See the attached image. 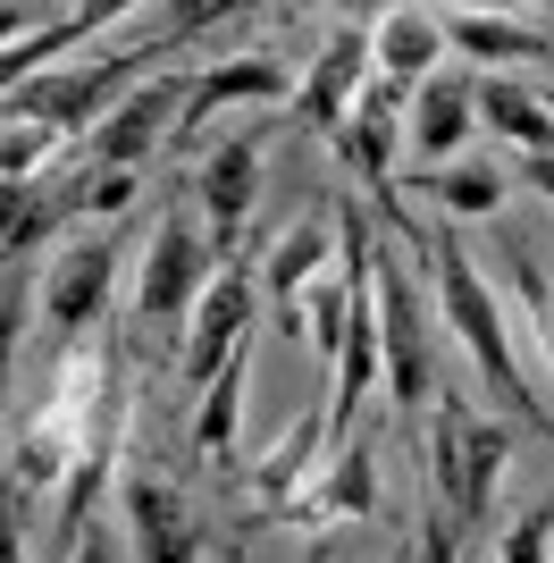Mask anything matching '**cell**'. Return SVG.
Masks as SVG:
<instances>
[{"mask_svg":"<svg viewBox=\"0 0 554 563\" xmlns=\"http://www.w3.org/2000/svg\"><path fill=\"white\" fill-rule=\"evenodd\" d=\"M412 186L437 194L454 219H487V211H505L512 177H505V168H487V161H470V168H412Z\"/></svg>","mask_w":554,"mask_h":563,"instance_id":"obj_23","label":"cell"},{"mask_svg":"<svg viewBox=\"0 0 554 563\" xmlns=\"http://www.w3.org/2000/svg\"><path fill=\"white\" fill-rule=\"evenodd\" d=\"M253 286H261V269H253V244L219 269V278L202 286V303H193V329H185V353H177V371L193 378V387H210V378L228 371V353L244 345V329H253Z\"/></svg>","mask_w":554,"mask_h":563,"instance_id":"obj_10","label":"cell"},{"mask_svg":"<svg viewBox=\"0 0 554 563\" xmlns=\"http://www.w3.org/2000/svg\"><path fill=\"white\" fill-rule=\"evenodd\" d=\"M345 278H328V286H311V295H302V329H311V345H320V362L328 371H336V362H345Z\"/></svg>","mask_w":554,"mask_h":563,"instance_id":"obj_24","label":"cell"},{"mask_svg":"<svg viewBox=\"0 0 554 563\" xmlns=\"http://www.w3.org/2000/svg\"><path fill=\"white\" fill-rule=\"evenodd\" d=\"M126 202H135V177H92V186H85V211H92V219L126 211Z\"/></svg>","mask_w":554,"mask_h":563,"instance_id":"obj_27","label":"cell"},{"mask_svg":"<svg viewBox=\"0 0 554 563\" xmlns=\"http://www.w3.org/2000/svg\"><path fill=\"white\" fill-rule=\"evenodd\" d=\"M302 76L277 59V51H235V59H219V68H193L185 76V118H177V143H193V126H202L210 110H228V101H295Z\"/></svg>","mask_w":554,"mask_h":563,"instance_id":"obj_14","label":"cell"},{"mask_svg":"<svg viewBox=\"0 0 554 563\" xmlns=\"http://www.w3.org/2000/svg\"><path fill=\"white\" fill-rule=\"evenodd\" d=\"M437 34L470 59H546L554 34H530L521 18H496V9H437Z\"/></svg>","mask_w":554,"mask_h":563,"instance_id":"obj_22","label":"cell"},{"mask_svg":"<svg viewBox=\"0 0 554 563\" xmlns=\"http://www.w3.org/2000/svg\"><path fill=\"white\" fill-rule=\"evenodd\" d=\"M437 9H378L369 18V59H378V76L387 85H412V76H437Z\"/></svg>","mask_w":554,"mask_h":563,"instance_id":"obj_18","label":"cell"},{"mask_svg":"<svg viewBox=\"0 0 554 563\" xmlns=\"http://www.w3.org/2000/svg\"><path fill=\"white\" fill-rule=\"evenodd\" d=\"M85 186H92V177H85V161H76V152L51 168V177L0 186V261L18 269V261L43 244V235H59L68 219H85Z\"/></svg>","mask_w":554,"mask_h":563,"instance_id":"obj_12","label":"cell"},{"mask_svg":"<svg viewBox=\"0 0 554 563\" xmlns=\"http://www.w3.org/2000/svg\"><path fill=\"white\" fill-rule=\"evenodd\" d=\"M68 563H118V547L110 539H101V530H85V547H76V555Z\"/></svg>","mask_w":554,"mask_h":563,"instance_id":"obj_32","label":"cell"},{"mask_svg":"<svg viewBox=\"0 0 554 563\" xmlns=\"http://www.w3.org/2000/svg\"><path fill=\"white\" fill-rule=\"evenodd\" d=\"M253 194H261V135H235V143H219V152H202V168H193V202H202V235H210V261H219V269L244 253Z\"/></svg>","mask_w":554,"mask_h":563,"instance_id":"obj_11","label":"cell"},{"mask_svg":"<svg viewBox=\"0 0 554 563\" xmlns=\"http://www.w3.org/2000/svg\"><path fill=\"white\" fill-rule=\"evenodd\" d=\"M369 514H378V446L345 438L320 479H302V496H286L261 521H277V530H345V521H369ZM261 521H244V530H261Z\"/></svg>","mask_w":554,"mask_h":563,"instance_id":"obj_9","label":"cell"},{"mask_svg":"<svg viewBox=\"0 0 554 563\" xmlns=\"http://www.w3.org/2000/svg\"><path fill=\"white\" fill-rule=\"evenodd\" d=\"M320 454H328V404H311V412L286 429V446H277L269 463L253 471V496H261L253 521H261V514H277L286 496H302V479H311V463H320Z\"/></svg>","mask_w":554,"mask_h":563,"instance_id":"obj_20","label":"cell"},{"mask_svg":"<svg viewBox=\"0 0 554 563\" xmlns=\"http://www.w3.org/2000/svg\"><path fill=\"white\" fill-rule=\"evenodd\" d=\"M387 563H420V539H412V530H395V547H387Z\"/></svg>","mask_w":554,"mask_h":563,"instance_id":"obj_33","label":"cell"},{"mask_svg":"<svg viewBox=\"0 0 554 563\" xmlns=\"http://www.w3.org/2000/svg\"><path fill=\"white\" fill-rule=\"evenodd\" d=\"M345 555V530H311V547H302V563H336Z\"/></svg>","mask_w":554,"mask_h":563,"instance_id":"obj_31","label":"cell"},{"mask_svg":"<svg viewBox=\"0 0 554 563\" xmlns=\"http://www.w3.org/2000/svg\"><path fill=\"white\" fill-rule=\"evenodd\" d=\"M470 118H479V126H496L505 143H521V161H554V110H546V93H530V85L479 76Z\"/></svg>","mask_w":554,"mask_h":563,"instance_id":"obj_19","label":"cell"},{"mask_svg":"<svg viewBox=\"0 0 554 563\" xmlns=\"http://www.w3.org/2000/svg\"><path fill=\"white\" fill-rule=\"evenodd\" d=\"M210 286V235L185 202H160L152 219V244H143V278H135V329H177L193 320Z\"/></svg>","mask_w":554,"mask_h":563,"instance_id":"obj_5","label":"cell"},{"mask_svg":"<svg viewBox=\"0 0 554 563\" xmlns=\"http://www.w3.org/2000/svg\"><path fill=\"white\" fill-rule=\"evenodd\" d=\"M51 18H34V9H18V0H9V9H0V51L9 43H25V34H43Z\"/></svg>","mask_w":554,"mask_h":563,"instance_id":"obj_29","label":"cell"},{"mask_svg":"<svg viewBox=\"0 0 554 563\" xmlns=\"http://www.w3.org/2000/svg\"><path fill=\"white\" fill-rule=\"evenodd\" d=\"M118 18H126L118 0H92V9H51V25H43V34H25V43H9V51H0V93H18V85L51 76V59H59V51H76L85 34H101V25H118Z\"/></svg>","mask_w":554,"mask_h":563,"instance_id":"obj_17","label":"cell"},{"mask_svg":"<svg viewBox=\"0 0 554 563\" xmlns=\"http://www.w3.org/2000/svg\"><path fill=\"white\" fill-rule=\"evenodd\" d=\"M18 488H9V479H0V563H25V530H18Z\"/></svg>","mask_w":554,"mask_h":563,"instance_id":"obj_28","label":"cell"},{"mask_svg":"<svg viewBox=\"0 0 554 563\" xmlns=\"http://www.w3.org/2000/svg\"><path fill=\"white\" fill-rule=\"evenodd\" d=\"M25 278L9 269V286H0V421H9V378H18V345H25Z\"/></svg>","mask_w":554,"mask_h":563,"instance_id":"obj_26","label":"cell"},{"mask_svg":"<svg viewBox=\"0 0 554 563\" xmlns=\"http://www.w3.org/2000/svg\"><path fill=\"white\" fill-rule=\"evenodd\" d=\"M470 93H479L470 68L420 76V93H412V152H420V168H445L462 152V135H470Z\"/></svg>","mask_w":554,"mask_h":563,"instance_id":"obj_15","label":"cell"},{"mask_svg":"<svg viewBox=\"0 0 554 563\" xmlns=\"http://www.w3.org/2000/svg\"><path fill=\"white\" fill-rule=\"evenodd\" d=\"M512 177H521L530 194H546V202H554V161H512Z\"/></svg>","mask_w":554,"mask_h":563,"instance_id":"obj_30","label":"cell"},{"mask_svg":"<svg viewBox=\"0 0 554 563\" xmlns=\"http://www.w3.org/2000/svg\"><path fill=\"white\" fill-rule=\"evenodd\" d=\"M420 253H429L437 303H445V320H454V336L470 345V362H479L487 396H496V412H505L512 429H546V396H530L521 353H512V336H505V303H496V295H487V278L470 269L462 235H454V228H420Z\"/></svg>","mask_w":554,"mask_h":563,"instance_id":"obj_1","label":"cell"},{"mask_svg":"<svg viewBox=\"0 0 554 563\" xmlns=\"http://www.w3.org/2000/svg\"><path fill=\"white\" fill-rule=\"evenodd\" d=\"M118 505H126L135 563H202L210 547H235V539H219V530L193 514V496H185L177 479H160L152 463H126V471H118Z\"/></svg>","mask_w":554,"mask_h":563,"instance_id":"obj_6","label":"cell"},{"mask_svg":"<svg viewBox=\"0 0 554 563\" xmlns=\"http://www.w3.org/2000/svg\"><path fill=\"white\" fill-rule=\"evenodd\" d=\"M378 378L395 396V421H420L437 404V353H429V311L412 295V269L378 253Z\"/></svg>","mask_w":554,"mask_h":563,"instance_id":"obj_4","label":"cell"},{"mask_svg":"<svg viewBox=\"0 0 554 563\" xmlns=\"http://www.w3.org/2000/svg\"><path fill=\"white\" fill-rule=\"evenodd\" d=\"M546 110H554V93H546Z\"/></svg>","mask_w":554,"mask_h":563,"instance_id":"obj_35","label":"cell"},{"mask_svg":"<svg viewBox=\"0 0 554 563\" xmlns=\"http://www.w3.org/2000/svg\"><path fill=\"white\" fill-rule=\"evenodd\" d=\"M496 547H505V563H554V496H538L521 521H505Z\"/></svg>","mask_w":554,"mask_h":563,"instance_id":"obj_25","label":"cell"},{"mask_svg":"<svg viewBox=\"0 0 554 563\" xmlns=\"http://www.w3.org/2000/svg\"><path fill=\"white\" fill-rule=\"evenodd\" d=\"M177 118H185V76H143L126 101H110V118L85 135V168L101 177H135L160 143H177Z\"/></svg>","mask_w":554,"mask_h":563,"instance_id":"obj_7","label":"cell"},{"mask_svg":"<svg viewBox=\"0 0 554 563\" xmlns=\"http://www.w3.org/2000/svg\"><path fill=\"white\" fill-rule=\"evenodd\" d=\"M546 25H554V9H546Z\"/></svg>","mask_w":554,"mask_h":563,"instance_id":"obj_34","label":"cell"},{"mask_svg":"<svg viewBox=\"0 0 554 563\" xmlns=\"http://www.w3.org/2000/svg\"><path fill=\"white\" fill-rule=\"evenodd\" d=\"M244 371H253V345H235V353H228V371H219V378L202 387V412H193V429H185V438H193V454H202V463H219V471L235 463V421H244Z\"/></svg>","mask_w":554,"mask_h":563,"instance_id":"obj_21","label":"cell"},{"mask_svg":"<svg viewBox=\"0 0 554 563\" xmlns=\"http://www.w3.org/2000/svg\"><path fill=\"white\" fill-rule=\"evenodd\" d=\"M512 463V421L505 412H479L470 396L437 387V438L420 454V488L445 505L462 539H487L496 530V479Z\"/></svg>","mask_w":554,"mask_h":563,"instance_id":"obj_2","label":"cell"},{"mask_svg":"<svg viewBox=\"0 0 554 563\" xmlns=\"http://www.w3.org/2000/svg\"><path fill=\"white\" fill-rule=\"evenodd\" d=\"M362 68H369V18H345V25L320 43V59L302 68V85H295V126H311V135L336 143L353 93H362Z\"/></svg>","mask_w":554,"mask_h":563,"instance_id":"obj_13","label":"cell"},{"mask_svg":"<svg viewBox=\"0 0 554 563\" xmlns=\"http://www.w3.org/2000/svg\"><path fill=\"white\" fill-rule=\"evenodd\" d=\"M328 244H336V228H328V211H311V219L286 228V244H277L269 261H261V286H269V303H277V329H302V295H311V278H320Z\"/></svg>","mask_w":554,"mask_h":563,"instance_id":"obj_16","label":"cell"},{"mask_svg":"<svg viewBox=\"0 0 554 563\" xmlns=\"http://www.w3.org/2000/svg\"><path fill=\"white\" fill-rule=\"evenodd\" d=\"M126 421H135V371H126V320L101 329V387L85 404V446H76V471L59 479V547L76 555V530L92 521L101 488L118 479V454H126Z\"/></svg>","mask_w":554,"mask_h":563,"instance_id":"obj_3","label":"cell"},{"mask_svg":"<svg viewBox=\"0 0 554 563\" xmlns=\"http://www.w3.org/2000/svg\"><path fill=\"white\" fill-rule=\"evenodd\" d=\"M110 286H118V235H68L43 261L34 303L51 311L59 336H92V329H110Z\"/></svg>","mask_w":554,"mask_h":563,"instance_id":"obj_8","label":"cell"}]
</instances>
